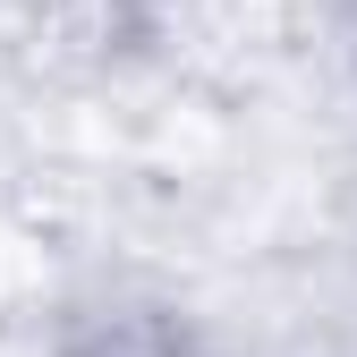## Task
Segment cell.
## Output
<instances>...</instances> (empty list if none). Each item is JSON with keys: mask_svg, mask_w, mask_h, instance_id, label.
I'll return each instance as SVG.
<instances>
[{"mask_svg": "<svg viewBox=\"0 0 357 357\" xmlns=\"http://www.w3.org/2000/svg\"><path fill=\"white\" fill-rule=\"evenodd\" d=\"M52 357H221L204 340L196 315H178V306H153V298H128V306H102V315H85Z\"/></svg>", "mask_w": 357, "mask_h": 357, "instance_id": "cell-1", "label": "cell"}]
</instances>
